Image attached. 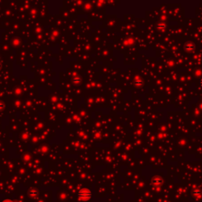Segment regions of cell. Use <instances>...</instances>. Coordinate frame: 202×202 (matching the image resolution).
Segmentation results:
<instances>
[{
  "instance_id": "1",
  "label": "cell",
  "mask_w": 202,
  "mask_h": 202,
  "mask_svg": "<svg viewBox=\"0 0 202 202\" xmlns=\"http://www.w3.org/2000/svg\"><path fill=\"white\" fill-rule=\"evenodd\" d=\"M92 193L88 188L81 189L78 192V193H77V197H78L80 200L82 201H88L92 198Z\"/></svg>"
},
{
  "instance_id": "2",
  "label": "cell",
  "mask_w": 202,
  "mask_h": 202,
  "mask_svg": "<svg viewBox=\"0 0 202 202\" xmlns=\"http://www.w3.org/2000/svg\"><path fill=\"white\" fill-rule=\"evenodd\" d=\"M152 183L154 185H156V186H160V185L163 184V179H162L161 178H160V177H155V178H152Z\"/></svg>"
},
{
  "instance_id": "3",
  "label": "cell",
  "mask_w": 202,
  "mask_h": 202,
  "mask_svg": "<svg viewBox=\"0 0 202 202\" xmlns=\"http://www.w3.org/2000/svg\"><path fill=\"white\" fill-rule=\"evenodd\" d=\"M201 191L198 189H196V190H194L193 191V195L194 197H196V198H200L201 197Z\"/></svg>"
},
{
  "instance_id": "4",
  "label": "cell",
  "mask_w": 202,
  "mask_h": 202,
  "mask_svg": "<svg viewBox=\"0 0 202 202\" xmlns=\"http://www.w3.org/2000/svg\"><path fill=\"white\" fill-rule=\"evenodd\" d=\"M4 107H5V104L3 101H0V110H3Z\"/></svg>"
},
{
  "instance_id": "5",
  "label": "cell",
  "mask_w": 202,
  "mask_h": 202,
  "mask_svg": "<svg viewBox=\"0 0 202 202\" xmlns=\"http://www.w3.org/2000/svg\"><path fill=\"white\" fill-rule=\"evenodd\" d=\"M30 194H31V195H36V192L34 191V190H33V191H31V192H30Z\"/></svg>"
},
{
  "instance_id": "6",
  "label": "cell",
  "mask_w": 202,
  "mask_h": 202,
  "mask_svg": "<svg viewBox=\"0 0 202 202\" xmlns=\"http://www.w3.org/2000/svg\"><path fill=\"white\" fill-rule=\"evenodd\" d=\"M3 202H15V201H12V200H9V199H6V200H4Z\"/></svg>"
},
{
  "instance_id": "7",
  "label": "cell",
  "mask_w": 202,
  "mask_h": 202,
  "mask_svg": "<svg viewBox=\"0 0 202 202\" xmlns=\"http://www.w3.org/2000/svg\"><path fill=\"white\" fill-rule=\"evenodd\" d=\"M200 85H201V86H202V80L200 81Z\"/></svg>"
},
{
  "instance_id": "8",
  "label": "cell",
  "mask_w": 202,
  "mask_h": 202,
  "mask_svg": "<svg viewBox=\"0 0 202 202\" xmlns=\"http://www.w3.org/2000/svg\"><path fill=\"white\" fill-rule=\"evenodd\" d=\"M0 68H1V64H0Z\"/></svg>"
}]
</instances>
